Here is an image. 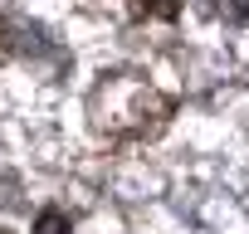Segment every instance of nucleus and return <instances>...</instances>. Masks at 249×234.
Instances as JSON below:
<instances>
[{
	"instance_id": "obj_1",
	"label": "nucleus",
	"mask_w": 249,
	"mask_h": 234,
	"mask_svg": "<svg viewBox=\"0 0 249 234\" xmlns=\"http://www.w3.org/2000/svg\"><path fill=\"white\" fill-rule=\"evenodd\" d=\"M35 234H73V229H69V219H64L59 210H44V215L35 219Z\"/></svg>"
},
{
	"instance_id": "obj_2",
	"label": "nucleus",
	"mask_w": 249,
	"mask_h": 234,
	"mask_svg": "<svg viewBox=\"0 0 249 234\" xmlns=\"http://www.w3.org/2000/svg\"><path fill=\"white\" fill-rule=\"evenodd\" d=\"M230 15L234 20H249V0H230Z\"/></svg>"
}]
</instances>
